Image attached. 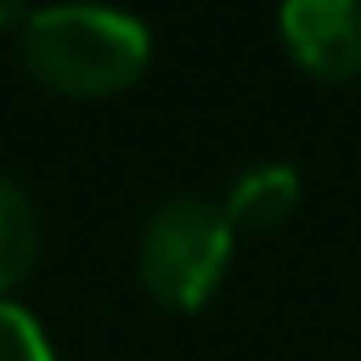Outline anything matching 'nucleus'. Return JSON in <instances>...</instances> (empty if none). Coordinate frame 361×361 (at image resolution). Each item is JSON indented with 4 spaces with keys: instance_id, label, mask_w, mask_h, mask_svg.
<instances>
[{
    "instance_id": "nucleus-1",
    "label": "nucleus",
    "mask_w": 361,
    "mask_h": 361,
    "mask_svg": "<svg viewBox=\"0 0 361 361\" xmlns=\"http://www.w3.org/2000/svg\"><path fill=\"white\" fill-rule=\"evenodd\" d=\"M20 60L60 94H119L149 70L154 40L149 25L119 6L55 0L25 20Z\"/></svg>"
},
{
    "instance_id": "nucleus-2",
    "label": "nucleus",
    "mask_w": 361,
    "mask_h": 361,
    "mask_svg": "<svg viewBox=\"0 0 361 361\" xmlns=\"http://www.w3.org/2000/svg\"><path fill=\"white\" fill-rule=\"evenodd\" d=\"M233 233L238 228L228 223L223 203H208L198 193L164 198L139 233V282L169 312L203 307L228 277Z\"/></svg>"
},
{
    "instance_id": "nucleus-3",
    "label": "nucleus",
    "mask_w": 361,
    "mask_h": 361,
    "mask_svg": "<svg viewBox=\"0 0 361 361\" xmlns=\"http://www.w3.org/2000/svg\"><path fill=\"white\" fill-rule=\"evenodd\" d=\"M277 35L317 80L341 85L361 75V0H282Z\"/></svg>"
},
{
    "instance_id": "nucleus-4",
    "label": "nucleus",
    "mask_w": 361,
    "mask_h": 361,
    "mask_svg": "<svg viewBox=\"0 0 361 361\" xmlns=\"http://www.w3.org/2000/svg\"><path fill=\"white\" fill-rule=\"evenodd\" d=\"M302 203V173L292 164H252L233 178L228 198H223V213L233 228H272L282 223L292 208Z\"/></svg>"
},
{
    "instance_id": "nucleus-5",
    "label": "nucleus",
    "mask_w": 361,
    "mask_h": 361,
    "mask_svg": "<svg viewBox=\"0 0 361 361\" xmlns=\"http://www.w3.org/2000/svg\"><path fill=\"white\" fill-rule=\"evenodd\" d=\"M40 257V213L30 193L0 173V297L20 287Z\"/></svg>"
},
{
    "instance_id": "nucleus-6",
    "label": "nucleus",
    "mask_w": 361,
    "mask_h": 361,
    "mask_svg": "<svg viewBox=\"0 0 361 361\" xmlns=\"http://www.w3.org/2000/svg\"><path fill=\"white\" fill-rule=\"evenodd\" d=\"M0 361H55L45 326L11 297H0Z\"/></svg>"
},
{
    "instance_id": "nucleus-7",
    "label": "nucleus",
    "mask_w": 361,
    "mask_h": 361,
    "mask_svg": "<svg viewBox=\"0 0 361 361\" xmlns=\"http://www.w3.org/2000/svg\"><path fill=\"white\" fill-rule=\"evenodd\" d=\"M35 11L25 6V0H0V30H11V25H20L25 30V20H30Z\"/></svg>"
}]
</instances>
